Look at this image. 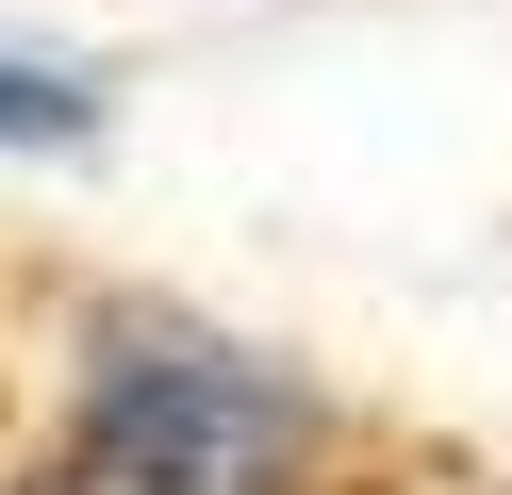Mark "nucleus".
I'll use <instances>...</instances> for the list:
<instances>
[{"mask_svg":"<svg viewBox=\"0 0 512 495\" xmlns=\"http://www.w3.org/2000/svg\"><path fill=\"white\" fill-rule=\"evenodd\" d=\"M0 149H17V165H100V149H116V83L0 33Z\"/></svg>","mask_w":512,"mask_h":495,"instance_id":"obj_2","label":"nucleus"},{"mask_svg":"<svg viewBox=\"0 0 512 495\" xmlns=\"http://www.w3.org/2000/svg\"><path fill=\"white\" fill-rule=\"evenodd\" d=\"M83 479L100 495H248L314 446V396L265 380L248 347H199V330H149L83 380Z\"/></svg>","mask_w":512,"mask_h":495,"instance_id":"obj_1","label":"nucleus"}]
</instances>
